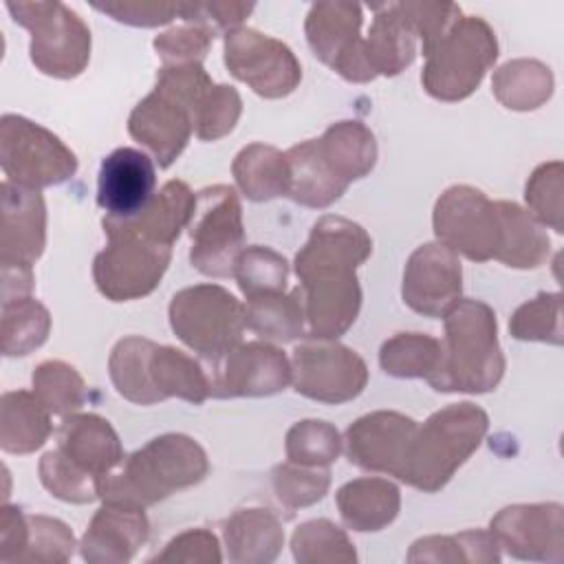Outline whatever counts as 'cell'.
I'll return each mask as SVG.
<instances>
[{
    "instance_id": "obj_1",
    "label": "cell",
    "mask_w": 564,
    "mask_h": 564,
    "mask_svg": "<svg viewBox=\"0 0 564 564\" xmlns=\"http://www.w3.org/2000/svg\"><path fill=\"white\" fill-rule=\"evenodd\" d=\"M372 253L368 231L344 216H322L295 256V275L306 315V337L337 339L357 319L361 286L357 267Z\"/></svg>"
},
{
    "instance_id": "obj_2",
    "label": "cell",
    "mask_w": 564,
    "mask_h": 564,
    "mask_svg": "<svg viewBox=\"0 0 564 564\" xmlns=\"http://www.w3.org/2000/svg\"><path fill=\"white\" fill-rule=\"evenodd\" d=\"M209 471L205 449L187 434H161L99 478L101 502L148 509L198 485Z\"/></svg>"
},
{
    "instance_id": "obj_3",
    "label": "cell",
    "mask_w": 564,
    "mask_h": 564,
    "mask_svg": "<svg viewBox=\"0 0 564 564\" xmlns=\"http://www.w3.org/2000/svg\"><path fill=\"white\" fill-rule=\"evenodd\" d=\"M441 361L427 383L436 392L482 394L505 377V355L498 341L494 308L474 297H460L445 315Z\"/></svg>"
},
{
    "instance_id": "obj_4",
    "label": "cell",
    "mask_w": 564,
    "mask_h": 564,
    "mask_svg": "<svg viewBox=\"0 0 564 564\" xmlns=\"http://www.w3.org/2000/svg\"><path fill=\"white\" fill-rule=\"evenodd\" d=\"M214 86L203 64L161 66L156 84L128 117V132L148 148L159 167H170L185 150L196 110Z\"/></svg>"
},
{
    "instance_id": "obj_5",
    "label": "cell",
    "mask_w": 564,
    "mask_h": 564,
    "mask_svg": "<svg viewBox=\"0 0 564 564\" xmlns=\"http://www.w3.org/2000/svg\"><path fill=\"white\" fill-rule=\"evenodd\" d=\"M487 430V412L471 401L436 410L416 427L401 482L425 494L441 491L480 447Z\"/></svg>"
},
{
    "instance_id": "obj_6",
    "label": "cell",
    "mask_w": 564,
    "mask_h": 564,
    "mask_svg": "<svg viewBox=\"0 0 564 564\" xmlns=\"http://www.w3.org/2000/svg\"><path fill=\"white\" fill-rule=\"evenodd\" d=\"M421 84L438 101H463L485 79L498 59V40L489 22L478 15H460L430 48Z\"/></svg>"
},
{
    "instance_id": "obj_7",
    "label": "cell",
    "mask_w": 564,
    "mask_h": 564,
    "mask_svg": "<svg viewBox=\"0 0 564 564\" xmlns=\"http://www.w3.org/2000/svg\"><path fill=\"white\" fill-rule=\"evenodd\" d=\"M101 225L108 242L93 260L97 291L110 302H132L150 295L170 267L172 247L159 245L108 216Z\"/></svg>"
},
{
    "instance_id": "obj_8",
    "label": "cell",
    "mask_w": 564,
    "mask_h": 564,
    "mask_svg": "<svg viewBox=\"0 0 564 564\" xmlns=\"http://www.w3.org/2000/svg\"><path fill=\"white\" fill-rule=\"evenodd\" d=\"M15 24L31 33L33 66L55 79H73L90 62V29L59 0L7 2Z\"/></svg>"
},
{
    "instance_id": "obj_9",
    "label": "cell",
    "mask_w": 564,
    "mask_h": 564,
    "mask_svg": "<svg viewBox=\"0 0 564 564\" xmlns=\"http://www.w3.org/2000/svg\"><path fill=\"white\" fill-rule=\"evenodd\" d=\"M174 335L194 352L216 359L242 341L245 304L220 284H194L176 291L167 308Z\"/></svg>"
},
{
    "instance_id": "obj_10",
    "label": "cell",
    "mask_w": 564,
    "mask_h": 564,
    "mask_svg": "<svg viewBox=\"0 0 564 564\" xmlns=\"http://www.w3.org/2000/svg\"><path fill=\"white\" fill-rule=\"evenodd\" d=\"M0 165L7 181L29 189H42L75 176L77 156L44 126L22 115H2Z\"/></svg>"
},
{
    "instance_id": "obj_11",
    "label": "cell",
    "mask_w": 564,
    "mask_h": 564,
    "mask_svg": "<svg viewBox=\"0 0 564 564\" xmlns=\"http://www.w3.org/2000/svg\"><path fill=\"white\" fill-rule=\"evenodd\" d=\"M189 262L209 278L234 275V264L245 249L242 205L229 185H212L196 194V207L187 225Z\"/></svg>"
},
{
    "instance_id": "obj_12",
    "label": "cell",
    "mask_w": 564,
    "mask_h": 564,
    "mask_svg": "<svg viewBox=\"0 0 564 564\" xmlns=\"http://www.w3.org/2000/svg\"><path fill=\"white\" fill-rule=\"evenodd\" d=\"M432 229L441 245L471 262L496 258L500 218L496 200L471 185H452L434 203Z\"/></svg>"
},
{
    "instance_id": "obj_13",
    "label": "cell",
    "mask_w": 564,
    "mask_h": 564,
    "mask_svg": "<svg viewBox=\"0 0 564 564\" xmlns=\"http://www.w3.org/2000/svg\"><path fill=\"white\" fill-rule=\"evenodd\" d=\"M291 383L297 394L339 405L357 399L368 386L366 361L337 339H304L291 355Z\"/></svg>"
},
{
    "instance_id": "obj_14",
    "label": "cell",
    "mask_w": 564,
    "mask_h": 564,
    "mask_svg": "<svg viewBox=\"0 0 564 564\" xmlns=\"http://www.w3.org/2000/svg\"><path fill=\"white\" fill-rule=\"evenodd\" d=\"M225 66L256 95L264 99L289 97L302 82V66L295 53L271 35L249 26L225 33Z\"/></svg>"
},
{
    "instance_id": "obj_15",
    "label": "cell",
    "mask_w": 564,
    "mask_h": 564,
    "mask_svg": "<svg viewBox=\"0 0 564 564\" xmlns=\"http://www.w3.org/2000/svg\"><path fill=\"white\" fill-rule=\"evenodd\" d=\"M361 22L364 13L355 2H315L304 20L313 55L352 84L375 79L364 62Z\"/></svg>"
},
{
    "instance_id": "obj_16",
    "label": "cell",
    "mask_w": 564,
    "mask_h": 564,
    "mask_svg": "<svg viewBox=\"0 0 564 564\" xmlns=\"http://www.w3.org/2000/svg\"><path fill=\"white\" fill-rule=\"evenodd\" d=\"M291 383V359L269 341H240L212 359L209 397H271Z\"/></svg>"
},
{
    "instance_id": "obj_17",
    "label": "cell",
    "mask_w": 564,
    "mask_h": 564,
    "mask_svg": "<svg viewBox=\"0 0 564 564\" xmlns=\"http://www.w3.org/2000/svg\"><path fill=\"white\" fill-rule=\"evenodd\" d=\"M419 423L394 410H375L352 421L344 434L348 460L372 474L403 478Z\"/></svg>"
},
{
    "instance_id": "obj_18",
    "label": "cell",
    "mask_w": 564,
    "mask_h": 564,
    "mask_svg": "<svg viewBox=\"0 0 564 564\" xmlns=\"http://www.w3.org/2000/svg\"><path fill=\"white\" fill-rule=\"evenodd\" d=\"M489 531L513 560H564V509L557 502L509 505L491 518Z\"/></svg>"
},
{
    "instance_id": "obj_19",
    "label": "cell",
    "mask_w": 564,
    "mask_h": 564,
    "mask_svg": "<svg viewBox=\"0 0 564 564\" xmlns=\"http://www.w3.org/2000/svg\"><path fill=\"white\" fill-rule=\"evenodd\" d=\"M463 293V267L445 245L425 242L416 247L403 269L401 297L423 317H443Z\"/></svg>"
},
{
    "instance_id": "obj_20",
    "label": "cell",
    "mask_w": 564,
    "mask_h": 564,
    "mask_svg": "<svg viewBox=\"0 0 564 564\" xmlns=\"http://www.w3.org/2000/svg\"><path fill=\"white\" fill-rule=\"evenodd\" d=\"M2 223H0V264L33 267L46 245V205L40 189H29L2 181Z\"/></svg>"
},
{
    "instance_id": "obj_21",
    "label": "cell",
    "mask_w": 564,
    "mask_h": 564,
    "mask_svg": "<svg viewBox=\"0 0 564 564\" xmlns=\"http://www.w3.org/2000/svg\"><path fill=\"white\" fill-rule=\"evenodd\" d=\"M154 161L137 148H117L99 165L97 205L108 218H132L154 196Z\"/></svg>"
},
{
    "instance_id": "obj_22",
    "label": "cell",
    "mask_w": 564,
    "mask_h": 564,
    "mask_svg": "<svg viewBox=\"0 0 564 564\" xmlns=\"http://www.w3.org/2000/svg\"><path fill=\"white\" fill-rule=\"evenodd\" d=\"M148 535L145 509L104 502L84 531L79 553L88 564H126L148 542Z\"/></svg>"
},
{
    "instance_id": "obj_23",
    "label": "cell",
    "mask_w": 564,
    "mask_h": 564,
    "mask_svg": "<svg viewBox=\"0 0 564 564\" xmlns=\"http://www.w3.org/2000/svg\"><path fill=\"white\" fill-rule=\"evenodd\" d=\"M57 449L97 480L123 460L119 434L104 416L93 412L64 416L57 430Z\"/></svg>"
},
{
    "instance_id": "obj_24",
    "label": "cell",
    "mask_w": 564,
    "mask_h": 564,
    "mask_svg": "<svg viewBox=\"0 0 564 564\" xmlns=\"http://www.w3.org/2000/svg\"><path fill=\"white\" fill-rule=\"evenodd\" d=\"M375 18L364 37V62L372 77H394L416 57V33L399 2L375 4Z\"/></svg>"
},
{
    "instance_id": "obj_25",
    "label": "cell",
    "mask_w": 564,
    "mask_h": 564,
    "mask_svg": "<svg viewBox=\"0 0 564 564\" xmlns=\"http://www.w3.org/2000/svg\"><path fill=\"white\" fill-rule=\"evenodd\" d=\"M223 542L234 564H271L284 546V529L273 511L247 507L225 520Z\"/></svg>"
},
{
    "instance_id": "obj_26",
    "label": "cell",
    "mask_w": 564,
    "mask_h": 564,
    "mask_svg": "<svg viewBox=\"0 0 564 564\" xmlns=\"http://www.w3.org/2000/svg\"><path fill=\"white\" fill-rule=\"evenodd\" d=\"M335 502L348 529L372 533L394 522L401 509V491L388 478L364 476L341 485L335 494Z\"/></svg>"
},
{
    "instance_id": "obj_27",
    "label": "cell",
    "mask_w": 564,
    "mask_h": 564,
    "mask_svg": "<svg viewBox=\"0 0 564 564\" xmlns=\"http://www.w3.org/2000/svg\"><path fill=\"white\" fill-rule=\"evenodd\" d=\"M317 148L330 172L346 187L368 176L377 163V141L368 126L355 119L337 121L317 139Z\"/></svg>"
},
{
    "instance_id": "obj_28",
    "label": "cell",
    "mask_w": 564,
    "mask_h": 564,
    "mask_svg": "<svg viewBox=\"0 0 564 564\" xmlns=\"http://www.w3.org/2000/svg\"><path fill=\"white\" fill-rule=\"evenodd\" d=\"M194 207L196 194L189 189V185L185 181L172 178L163 183L159 192H154L152 200L137 216L123 218L121 223L159 245L172 247L181 231L187 229Z\"/></svg>"
},
{
    "instance_id": "obj_29",
    "label": "cell",
    "mask_w": 564,
    "mask_h": 564,
    "mask_svg": "<svg viewBox=\"0 0 564 564\" xmlns=\"http://www.w3.org/2000/svg\"><path fill=\"white\" fill-rule=\"evenodd\" d=\"M148 379L156 403L176 397L200 405L209 397V375L194 357L174 346L154 344L148 357Z\"/></svg>"
},
{
    "instance_id": "obj_30",
    "label": "cell",
    "mask_w": 564,
    "mask_h": 564,
    "mask_svg": "<svg viewBox=\"0 0 564 564\" xmlns=\"http://www.w3.org/2000/svg\"><path fill=\"white\" fill-rule=\"evenodd\" d=\"M496 209L500 218V245L494 260L511 269L542 267L551 253V240L544 227L513 200H496Z\"/></svg>"
},
{
    "instance_id": "obj_31",
    "label": "cell",
    "mask_w": 564,
    "mask_h": 564,
    "mask_svg": "<svg viewBox=\"0 0 564 564\" xmlns=\"http://www.w3.org/2000/svg\"><path fill=\"white\" fill-rule=\"evenodd\" d=\"M289 163V198L297 205L324 209L341 198V194L348 189L341 181L335 178L330 167L319 154L317 139H306L302 143L291 145L286 152Z\"/></svg>"
},
{
    "instance_id": "obj_32",
    "label": "cell",
    "mask_w": 564,
    "mask_h": 564,
    "mask_svg": "<svg viewBox=\"0 0 564 564\" xmlns=\"http://www.w3.org/2000/svg\"><path fill=\"white\" fill-rule=\"evenodd\" d=\"M53 432L51 412L29 390H9L0 399V447L7 454H31Z\"/></svg>"
},
{
    "instance_id": "obj_33",
    "label": "cell",
    "mask_w": 564,
    "mask_h": 564,
    "mask_svg": "<svg viewBox=\"0 0 564 564\" xmlns=\"http://www.w3.org/2000/svg\"><path fill=\"white\" fill-rule=\"evenodd\" d=\"M245 326L269 344H291L306 333V315L300 286L247 297Z\"/></svg>"
},
{
    "instance_id": "obj_34",
    "label": "cell",
    "mask_w": 564,
    "mask_h": 564,
    "mask_svg": "<svg viewBox=\"0 0 564 564\" xmlns=\"http://www.w3.org/2000/svg\"><path fill=\"white\" fill-rule=\"evenodd\" d=\"M231 174L242 196L253 203H264L289 194V163L284 152L273 145H245L231 163Z\"/></svg>"
},
{
    "instance_id": "obj_35",
    "label": "cell",
    "mask_w": 564,
    "mask_h": 564,
    "mask_svg": "<svg viewBox=\"0 0 564 564\" xmlns=\"http://www.w3.org/2000/svg\"><path fill=\"white\" fill-rule=\"evenodd\" d=\"M553 86L551 68L529 57L505 62L491 77L494 97L516 112H529L544 106L553 95Z\"/></svg>"
},
{
    "instance_id": "obj_36",
    "label": "cell",
    "mask_w": 564,
    "mask_h": 564,
    "mask_svg": "<svg viewBox=\"0 0 564 564\" xmlns=\"http://www.w3.org/2000/svg\"><path fill=\"white\" fill-rule=\"evenodd\" d=\"M408 562H436V564H498L500 562V544L491 535V531L482 529H465L454 535H425L412 542Z\"/></svg>"
},
{
    "instance_id": "obj_37",
    "label": "cell",
    "mask_w": 564,
    "mask_h": 564,
    "mask_svg": "<svg viewBox=\"0 0 564 564\" xmlns=\"http://www.w3.org/2000/svg\"><path fill=\"white\" fill-rule=\"evenodd\" d=\"M51 333V313L35 297L2 302L0 346L4 357H24L37 350Z\"/></svg>"
},
{
    "instance_id": "obj_38",
    "label": "cell",
    "mask_w": 564,
    "mask_h": 564,
    "mask_svg": "<svg viewBox=\"0 0 564 564\" xmlns=\"http://www.w3.org/2000/svg\"><path fill=\"white\" fill-rule=\"evenodd\" d=\"M441 361V339L427 333H397L379 348V366L397 379H430Z\"/></svg>"
},
{
    "instance_id": "obj_39",
    "label": "cell",
    "mask_w": 564,
    "mask_h": 564,
    "mask_svg": "<svg viewBox=\"0 0 564 564\" xmlns=\"http://www.w3.org/2000/svg\"><path fill=\"white\" fill-rule=\"evenodd\" d=\"M154 344L148 337L130 335L119 339L108 357V375L115 390L137 405L156 403L148 379V357Z\"/></svg>"
},
{
    "instance_id": "obj_40",
    "label": "cell",
    "mask_w": 564,
    "mask_h": 564,
    "mask_svg": "<svg viewBox=\"0 0 564 564\" xmlns=\"http://www.w3.org/2000/svg\"><path fill=\"white\" fill-rule=\"evenodd\" d=\"M297 564H355L357 551L348 533L326 518L302 522L291 535Z\"/></svg>"
},
{
    "instance_id": "obj_41",
    "label": "cell",
    "mask_w": 564,
    "mask_h": 564,
    "mask_svg": "<svg viewBox=\"0 0 564 564\" xmlns=\"http://www.w3.org/2000/svg\"><path fill=\"white\" fill-rule=\"evenodd\" d=\"M31 383L33 394L42 401V405L62 419L75 414L88 397L82 375L70 364L59 359H48L35 366Z\"/></svg>"
},
{
    "instance_id": "obj_42",
    "label": "cell",
    "mask_w": 564,
    "mask_h": 564,
    "mask_svg": "<svg viewBox=\"0 0 564 564\" xmlns=\"http://www.w3.org/2000/svg\"><path fill=\"white\" fill-rule=\"evenodd\" d=\"M344 449V438L335 425L319 419H304L289 427L284 452L291 463L308 467L333 465Z\"/></svg>"
},
{
    "instance_id": "obj_43",
    "label": "cell",
    "mask_w": 564,
    "mask_h": 564,
    "mask_svg": "<svg viewBox=\"0 0 564 564\" xmlns=\"http://www.w3.org/2000/svg\"><path fill=\"white\" fill-rule=\"evenodd\" d=\"M527 212L555 234L564 231V163H540L524 185Z\"/></svg>"
},
{
    "instance_id": "obj_44",
    "label": "cell",
    "mask_w": 564,
    "mask_h": 564,
    "mask_svg": "<svg viewBox=\"0 0 564 564\" xmlns=\"http://www.w3.org/2000/svg\"><path fill=\"white\" fill-rule=\"evenodd\" d=\"M234 278L245 297L286 291L289 262L271 247L251 245L245 247L236 258Z\"/></svg>"
},
{
    "instance_id": "obj_45",
    "label": "cell",
    "mask_w": 564,
    "mask_h": 564,
    "mask_svg": "<svg viewBox=\"0 0 564 564\" xmlns=\"http://www.w3.org/2000/svg\"><path fill=\"white\" fill-rule=\"evenodd\" d=\"M509 333L520 341H542L551 346H562V295L538 293L533 300L520 304L509 317Z\"/></svg>"
},
{
    "instance_id": "obj_46",
    "label": "cell",
    "mask_w": 564,
    "mask_h": 564,
    "mask_svg": "<svg viewBox=\"0 0 564 564\" xmlns=\"http://www.w3.org/2000/svg\"><path fill=\"white\" fill-rule=\"evenodd\" d=\"M42 487L57 500L73 505H88L99 498V480L88 471L79 469L57 447L48 449L37 465Z\"/></svg>"
},
{
    "instance_id": "obj_47",
    "label": "cell",
    "mask_w": 564,
    "mask_h": 564,
    "mask_svg": "<svg viewBox=\"0 0 564 564\" xmlns=\"http://www.w3.org/2000/svg\"><path fill=\"white\" fill-rule=\"evenodd\" d=\"M271 487L275 498L289 511L319 502L330 487L328 467H308L297 463H280L271 471Z\"/></svg>"
},
{
    "instance_id": "obj_48",
    "label": "cell",
    "mask_w": 564,
    "mask_h": 564,
    "mask_svg": "<svg viewBox=\"0 0 564 564\" xmlns=\"http://www.w3.org/2000/svg\"><path fill=\"white\" fill-rule=\"evenodd\" d=\"M29 522V540L20 562L35 564H64L75 553V535L70 527L57 518L31 513Z\"/></svg>"
},
{
    "instance_id": "obj_49",
    "label": "cell",
    "mask_w": 564,
    "mask_h": 564,
    "mask_svg": "<svg viewBox=\"0 0 564 564\" xmlns=\"http://www.w3.org/2000/svg\"><path fill=\"white\" fill-rule=\"evenodd\" d=\"M242 115V99L229 84H214L196 110L194 132L200 141L227 137Z\"/></svg>"
},
{
    "instance_id": "obj_50",
    "label": "cell",
    "mask_w": 564,
    "mask_h": 564,
    "mask_svg": "<svg viewBox=\"0 0 564 564\" xmlns=\"http://www.w3.org/2000/svg\"><path fill=\"white\" fill-rule=\"evenodd\" d=\"M214 33L198 24H181L159 33L152 42L156 55L161 57L163 66H178V64H200L209 53Z\"/></svg>"
},
{
    "instance_id": "obj_51",
    "label": "cell",
    "mask_w": 564,
    "mask_h": 564,
    "mask_svg": "<svg viewBox=\"0 0 564 564\" xmlns=\"http://www.w3.org/2000/svg\"><path fill=\"white\" fill-rule=\"evenodd\" d=\"M256 9L253 2H181V13L178 18L187 24H198L212 31L214 35L218 31H234L238 29L249 13Z\"/></svg>"
},
{
    "instance_id": "obj_52",
    "label": "cell",
    "mask_w": 564,
    "mask_h": 564,
    "mask_svg": "<svg viewBox=\"0 0 564 564\" xmlns=\"http://www.w3.org/2000/svg\"><path fill=\"white\" fill-rule=\"evenodd\" d=\"M399 7L421 40L423 51L463 15L460 7L454 2H399Z\"/></svg>"
},
{
    "instance_id": "obj_53",
    "label": "cell",
    "mask_w": 564,
    "mask_h": 564,
    "mask_svg": "<svg viewBox=\"0 0 564 564\" xmlns=\"http://www.w3.org/2000/svg\"><path fill=\"white\" fill-rule=\"evenodd\" d=\"M150 562H185V564H220L223 553L218 538L207 529H187L174 535L161 553Z\"/></svg>"
},
{
    "instance_id": "obj_54",
    "label": "cell",
    "mask_w": 564,
    "mask_h": 564,
    "mask_svg": "<svg viewBox=\"0 0 564 564\" xmlns=\"http://www.w3.org/2000/svg\"><path fill=\"white\" fill-rule=\"evenodd\" d=\"M93 9L110 15L115 22L130 26H161L172 22L181 13V2H148V0H121V2H93Z\"/></svg>"
},
{
    "instance_id": "obj_55",
    "label": "cell",
    "mask_w": 564,
    "mask_h": 564,
    "mask_svg": "<svg viewBox=\"0 0 564 564\" xmlns=\"http://www.w3.org/2000/svg\"><path fill=\"white\" fill-rule=\"evenodd\" d=\"M29 540L26 513L20 507L2 505L0 509V562H20Z\"/></svg>"
},
{
    "instance_id": "obj_56",
    "label": "cell",
    "mask_w": 564,
    "mask_h": 564,
    "mask_svg": "<svg viewBox=\"0 0 564 564\" xmlns=\"http://www.w3.org/2000/svg\"><path fill=\"white\" fill-rule=\"evenodd\" d=\"M33 291L31 267H2V302L26 297Z\"/></svg>"
}]
</instances>
